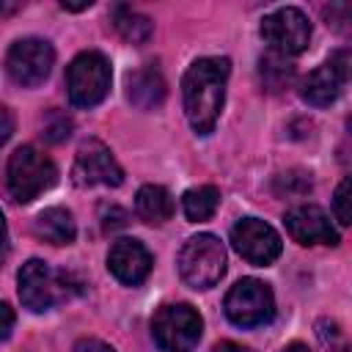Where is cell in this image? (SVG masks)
I'll return each instance as SVG.
<instances>
[{"label": "cell", "mask_w": 352, "mask_h": 352, "mask_svg": "<svg viewBox=\"0 0 352 352\" xmlns=\"http://www.w3.org/2000/svg\"><path fill=\"white\" fill-rule=\"evenodd\" d=\"M341 82H344V77H341V72L327 60V63H322L319 69H314L305 80H302V99L308 102V104H314V107H327V104H333L336 99H338V94H341Z\"/></svg>", "instance_id": "obj_15"}, {"label": "cell", "mask_w": 352, "mask_h": 352, "mask_svg": "<svg viewBox=\"0 0 352 352\" xmlns=\"http://www.w3.org/2000/svg\"><path fill=\"white\" fill-rule=\"evenodd\" d=\"M72 352H116L110 344H104V341H99V338H82V341H77L74 344V349Z\"/></svg>", "instance_id": "obj_25"}, {"label": "cell", "mask_w": 352, "mask_h": 352, "mask_svg": "<svg viewBox=\"0 0 352 352\" xmlns=\"http://www.w3.org/2000/svg\"><path fill=\"white\" fill-rule=\"evenodd\" d=\"M344 14H346V19L352 22V6H344Z\"/></svg>", "instance_id": "obj_31"}, {"label": "cell", "mask_w": 352, "mask_h": 352, "mask_svg": "<svg viewBox=\"0 0 352 352\" xmlns=\"http://www.w3.org/2000/svg\"><path fill=\"white\" fill-rule=\"evenodd\" d=\"M220 206V190L214 184H201V187H192L184 192L182 198V209L187 214V220L192 223H204L209 220Z\"/></svg>", "instance_id": "obj_19"}, {"label": "cell", "mask_w": 352, "mask_h": 352, "mask_svg": "<svg viewBox=\"0 0 352 352\" xmlns=\"http://www.w3.org/2000/svg\"><path fill=\"white\" fill-rule=\"evenodd\" d=\"M231 245L248 264H256V267L272 264L283 250L278 231L258 217L236 220V226L231 228Z\"/></svg>", "instance_id": "obj_11"}, {"label": "cell", "mask_w": 352, "mask_h": 352, "mask_svg": "<svg viewBox=\"0 0 352 352\" xmlns=\"http://www.w3.org/2000/svg\"><path fill=\"white\" fill-rule=\"evenodd\" d=\"M333 214L344 226H352V176H346L333 192Z\"/></svg>", "instance_id": "obj_23"}, {"label": "cell", "mask_w": 352, "mask_h": 352, "mask_svg": "<svg viewBox=\"0 0 352 352\" xmlns=\"http://www.w3.org/2000/svg\"><path fill=\"white\" fill-rule=\"evenodd\" d=\"M0 113H3V143H6L11 138V132H14V118H11V110L8 107H3Z\"/></svg>", "instance_id": "obj_28"}, {"label": "cell", "mask_w": 352, "mask_h": 352, "mask_svg": "<svg viewBox=\"0 0 352 352\" xmlns=\"http://www.w3.org/2000/svg\"><path fill=\"white\" fill-rule=\"evenodd\" d=\"M44 140L47 143H60V140H66L69 135H72V118L69 116H63V113H58V110H50L47 116H44Z\"/></svg>", "instance_id": "obj_22"}, {"label": "cell", "mask_w": 352, "mask_h": 352, "mask_svg": "<svg viewBox=\"0 0 352 352\" xmlns=\"http://www.w3.org/2000/svg\"><path fill=\"white\" fill-rule=\"evenodd\" d=\"M16 283H19L16 292H19L22 305L36 314L50 311L55 302L69 297V275L60 270H52L41 258L25 261L16 272Z\"/></svg>", "instance_id": "obj_6"}, {"label": "cell", "mask_w": 352, "mask_h": 352, "mask_svg": "<svg viewBox=\"0 0 352 352\" xmlns=\"http://www.w3.org/2000/svg\"><path fill=\"white\" fill-rule=\"evenodd\" d=\"M165 94H168L165 80L151 66L138 69L126 77V96L138 110H157L165 102Z\"/></svg>", "instance_id": "obj_14"}, {"label": "cell", "mask_w": 352, "mask_h": 352, "mask_svg": "<svg viewBox=\"0 0 352 352\" xmlns=\"http://www.w3.org/2000/svg\"><path fill=\"white\" fill-rule=\"evenodd\" d=\"M110 60L96 52V50H88V52H80L69 69H66V94H69V102L74 107H94L99 104L107 91H110Z\"/></svg>", "instance_id": "obj_5"}, {"label": "cell", "mask_w": 352, "mask_h": 352, "mask_svg": "<svg viewBox=\"0 0 352 352\" xmlns=\"http://www.w3.org/2000/svg\"><path fill=\"white\" fill-rule=\"evenodd\" d=\"M52 63H55L52 44L44 38H33V36L14 41L6 55V69H8L11 80L22 88H33V85L44 82L52 72Z\"/></svg>", "instance_id": "obj_8"}, {"label": "cell", "mask_w": 352, "mask_h": 352, "mask_svg": "<svg viewBox=\"0 0 352 352\" xmlns=\"http://www.w3.org/2000/svg\"><path fill=\"white\" fill-rule=\"evenodd\" d=\"M231 74L228 58H198L190 63L182 80V99L190 126L198 135H209L220 118L226 102V82Z\"/></svg>", "instance_id": "obj_1"}, {"label": "cell", "mask_w": 352, "mask_h": 352, "mask_svg": "<svg viewBox=\"0 0 352 352\" xmlns=\"http://www.w3.org/2000/svg\"><path fill=\"white\" fill-rule=\"evenodd\" d=\"M286 231L294 242L311 248V245H338V231L333 228L330 217L324 209L314 204H300L286 212L283 217Z\"/></svg>", "instance_id": "obj_12"}, {"label": "cell", "mask_w": 352, "mask_h": 352, "mask_svg": "<svg viewBox=\"0 0 352 352\" xmlns=\"http://www.w3.org/2000/svg\"><path fill=\"white\" fill-rule=\"evenodd\" d=\"M280 352H311V349H308V344H302V341H292V344H286Z\"/></svg>", "instance_id": "obj_30"}, {"label": "cell", "mask_w": 352, "mask_h": 352, "mask_svg": "<svg viewBox=\"0 0 352 352\" xmlns=\"http://www.w3.org/2000/svg\"><path fill=\"white\" fill-rule=\"evenodd\" d=\"M72 182L77 187H94V184H104V187H118L124 182V170L116 162L113 151L96 140L88 138L80 143L77 154H74V165H72Z\"/></svg>", "instance_id": "obj_10"}, {"label": "cell", "mask_w": 352, "mask_h": 352, "mask_svg": "<svg viewBox=\"0 0 352 352\" xmlns=\"http://www.w3.org/2000/svg\"><path fill=\"white\" fill-rule=\"evenodd\" d=\"M176 267L190 289H212L226 275V248L214 234H195L182 245Z\"/></svg>", "instance_id": "obj_3"}, {"label": "cell", "mask_w": 352, "mask_h": 352, "mask_svg": "<svg viewBox=\"0 0 352 352\" xmlns=\"http://www.w3.org/2000/svg\"><path fill=\"white\" fill-rule=\"evenodd\" d=\"M223 308L236 327H258L275 316V297L264 280L242 278L228 289Z\"/></svg>", "instance_id": "obj_7"}, {"label": "cell", "mask_w": 352, "mask_h": 352, "mask_svg": "<svg viewBox=\"0 0 352 352\" xmlns=\"http://www.w3.org/2000/svg\"><path fill=\"white\" fill-rule=\"evenodd\" d=\"M151 264L154 261H151V253L146 250V245L138 239H129V236L116 239L107 253V270L113 272L116 280H121L126 286L143 283L151 272Z\"/></svg>", "instance_id": "obj_13"}, {"label": "cell", "mask_w": 352, "mask_h": 352, "mask_svg": "<svg viewBox=\"0 0 352 352\" xmlns=\"http://www.w3.org/2000/svg\"><path fill=\"white\" fill-rule=\"evenodd\" d=\"M316 336H319V341H322V346H324L327 352H346V349H349L344 330H341L338 322H333V319H319V322H316Z\"/></svg>", "instance_id": "obj_21"}, {"label": "cell", "mask_w": 352, "mask_h": 352, "mask_svg": "<svg viewBox=\"0 0 352 352\" xmlns=\"http://www.w3.org/2000/svg\"><path fill=\"white\" fill-rule=\"evenodd\" d=\"M135 214L143 223L151 226H162L165 220L173 217V198L165 187L160 184H143L135 195Z\"/></svg>", "instance_id": "obj_17"}, {"label": "cell", "mask_w": 352, "mask_h": 352, "mask_svg": "<svg viewBox=\"0 0 352 352\" xmlns=\"http://www.w3.org/2000/svg\"><path fill=\"white\" fill-rule=\"evenodd\" d=\"M94 3L91 0H82V3H69V0H63L60 3V8H66V11H82V8H91Z\"/></svg>", "instance_id": "obj_29"}, {"label": "cell", "mask_w": 352, "mask_h": 352, "mask_svg": "<svg viewBox=\"0 0 352 352\" xmlns=\"http://www.w3.org/2000/svg\"><path fill=\"white\" fill-rule=\"evenodd\" d=\"M258 74L267 91H283L292 80H294V66L286 60V55L280 52H267L258 60Z\"/></svg>", "instance_id": "obj_20"}, {"label": "cell", "mask_w": 352, "mask_h": 352, "mask_svg": "<svg viewBox=\"0 0 352 352\" xmlns=\"http://www.w3.org/2000/svg\"><path fill=\"white\" fill-rule=\"evenodd\" d=\"M261 38L270 44L272 52L297 55L311 41V22L300 8L283 6L261 19Z\"/></svg>", "instance_id": "obj_9"}, {"label": "cell", "mask_w": 352, "mask_h": 352, "mask_svg": "<svg viewBox=\"0 0 352 352\" xmlns=\"http://www.w3.org/2000/svg\"><path fill=\"white\" fill-rule=\"evenodd\" d=\"M201 330L204 319L187 302L162 305L151 319V336L162 352H192L201 341Z\"/></svg>", "instance_id": "obj_4"}, {"label": "cell", "mask_w": 352, "mask_h": 352, "mask_svg": "<svg viewBox=\"0 0 352 352\" xmlns=\"http://www.w3.org/2000/svg\"><path fill=\"white\" fill-rule=\"evenodd\" d=\"M0 314H3V341H6L11 336V330H14V311H11L8 302H3L0 305Z\"/></svg>", "instance_id": "obj_26"}, {"label": "cell", "mask_w": 352, "mask_h": 352, "mask_svg": "<svg viewBox=\"0 0 352 352\" xmlns=\"http://www.w3.org/2000/svg\"><path fill=\"white\" fill-rule=\"evenodd\" d=\"M110 22L116 28V33L129 41V44H146L154 33V25L148 16H143L140 11L129 8V6H113L110 11Z\"/></svg>", "instance_id": "obj_18"}, {"label": "cell", "mask_w": 352, "mask_h": 352, "mask_svg": "<svg viewBox=\"0 0 352 352\" xmlns=\"http://www.w3.org/2000/svg\"><path fill=\"white\" fill-rule=\"evenodd\" d=\"M212 352H253L250 346H242V344H236V341H220Z\"/></svg>", "instance_id": "obj_27"}, {"label": "cell", "mask_w": 352, "mask_h": 352, "mask_svg": "<svg viewBox=\"0 0 352 352\" xmlns=\"http://www.w3.org/2000/svg\"><path fill=\"white\" fill-rule=\"evenodd\" d=\"M102 226H104V231H113V228H124L126 226V212L121 209V206H116V204H104L102 206Z\"/></svg>", "instance_id": "obj_24"}, {"label": "cell", "mask_w": 352, "mask_h": 352, "mask_svg": "<svg viewBox=\"0 0 352 352\" xmlns=\"http://www.w3.org/2000/svg\"><path fill=\"white\" fill-rule=\"evenodd\" d=\"M58 182L55 162L33 146H19L8 157L6 184L16 204H30Z\"/></svg>", "instance_id": "obj_2"}, {"label": "cell", "mask_w": 352, "mask_h": 352, "mask_svg": "<svg viewBox=\"0 0 352 352\" xmlns=\"http://www.w3.org/2000/svg\"><path fill=\"white\" fill-rule=\"evenodd\" d=\"M33 234L41 242H50V245H72L74 236H77V226H74V217H72L69 209L50 206V209H44V212L36 214Z\"/></svg>", "instance_id": "obj_16"}]
</instances>
